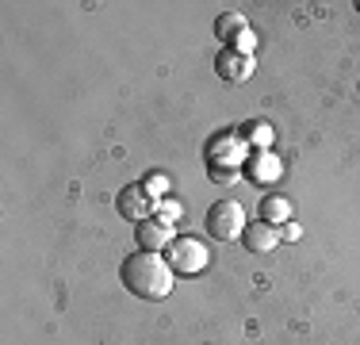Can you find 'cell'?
Instances as JSON below:
<instances>
[{
    "label": "cell",
    "mask_w": 360,
    "mask_h": 345,
    "mask_svg": "<svg viewBox=\"0 0 360 345\" xmlns=\"http://www.w3.org/2000/svg\"><path fill=\"white\" fill-rule=\"evenodd\" d=\"M119 280H123V288L131 291V296L139 299H165L169 291H173L176 284V272L169 269V261L161 253H131L123 265H119Z\"/></svg>",
    "instance_id": "1"
},
{
    "label": "cell",
    "mask_w": 360,
    "mask_h": 345,
    "mask_svg": "<svg viewBox=\"0 0 360 345\" xmlns=\"http://www.w3.org/2000/svg\"><path fill=\"white\" fill-rule=\"evenodd\" d=\"M215 69H219L222 81L242 84V81H250V77H253V54H238L234 46H226V50H219Z\"/></svg>",
    "instance_id": "6"
},
{
    "label": "cell",
    "mask_w": 360,
    "mask_h": 345,
    "mask_svg": "<svg viewBox=\"0 0 360 345\" xmlns=\"http://www.w3.org/2000/svg\"><path fill=\"white\" fill-rule=\"evenodd\" d=\"M142 184H146V192H150V196H158V200H161V196L169 192V180L161 177V172H150V177H146Z\"/></svg>",
    "instance_id": "10"
},
{
    "label": "cell",
    "mask_w": 360,
    "mask_h": 345,
    "mask_svg": "<svg viewBox=\"0 0 360 345\" xmlns=\"http://www.w3.org/2000/svg\"><path fill=\"white\" fill-rule=\"evenodd\" d=\"M299 234H303V230H299V227H295V222H288V227H284V230H280V238H288V242H295Z\"/></svg>",
    "instance_id": "14"
},
{
    "label": "cell",
    "mask_w": 360,
    "mask_h": 345,
    "mask_svg": "<svg viewBox=\"0 0 360 345\" xmlns=\"http://www.w3.org/2000/svg\"><path fill=\"white\" fill-rule=\"evenodd\" d=\"M250 131H253V138H257V142H264V138L272 142V127H264V123H253Z\"/></svg>",
    "instance_id": "13"
},
{
    "label": "cell",
    "mask_w": 360,
    "mask_h": 345,
    "mask_svg": "<svg viewBox=\"0 0 360 345\" xmlns=\"http://www.w3.org/2000/svg\"><path fill=\"white\" fill-rule=\"evenodd\" d=\"M134 238H139V249H146V253H161V249L173 246V227H169L165 219H146L134 227Z\"/></svg>",
    "instance_id": "5"
},
{
    "label": "cell",
    "mask_w": 360,
    "mask_h": 345,
    "mask_svg": "<svg viewBox=\"0 0 360 345\" xmlns=\"http://www.w3.org/2000/svg\"><path fill=\"white\" fill-rule=\"evenodd\" d=\"M230 46H234L238 50V54H253V46H257V34L250 31V27H245L242 34H238V39L234 42H230Z\"/></svg>",
    "instance_id": "11"
},
{
    "label": "cell",
    "mask_w": 360,
    "mask_h": 345,
    "mask_svg": "<svg viewBox=\"0 0 360 345\" xmlns=\"http://www.w3.org/2000/svg\"><path fill=\"white\" fill-rule=\"evenodd\" d=\"M211 177H215L219 184H230V180L238 177V169H222V165H215V172H211Z\"/></svg>",
    "instance_id": "12"
},
{
    "label": "cell",
    "mask_w": 360,
    "mask_h": 345,
    "mask_svg": "<svg viewBox=\"0 0 360 345\" xmlns=\"http://www.w3.org/2000/svg\"><path fill=\"white\" fill-rule=\"evenodd\" d=\"M242 31H245V15H238V12H222L219 20H215V39H222L226 46H230V42H234Z\"/></svg>",
    "instance_id": "9"
},
{
    "label": "cell",
    "mask_w": 360,
    "mask_h": 345,
    "mask_svg": "<svg viewBox=\"0 0 360 345\" xmlns=\"http://www.w3.org/2000/svg\"><path fill=\"white\" fill-rule=\"evenodd\" d=\"M153 203H158V196L146 192V184H127L123 192L115 196L119 215H123V219H131V222H146V219H150Z\"/></svg>",
    "instance_id": "4"
},
{
    "label": "cell",
    "mask_w": 360,
    "mask_h": 345,
    "mask_svg": "<svg viewBox=\"0 0 360 345\" xmlns=\"http://www.w3.org/2000/svg\"><path fill=\"white\" fill-rule=\"evenodd\" d=\"M257 211H261V219H264V222H272V227H280V222H288V215H291V203L284 200V196H264Z\"/></svg>",
    "instance_id": "8"
},
{
    "label": "cell",
    "mask_w": 360,
    "mask_h": 345,
    "mask_svg": "<svg viewBox=\"0 0 360 345\" xmlns=\"http://www.w3.org/2000/svg\"><path fill=\"white\" fill-rule=\"evenodd\" d=\"M276 242H280V230L272 227V222H264V219L245 222V230H242V246L250 249V253H272V249H276Z\"/></svg>",
    "instance_id": "7"
},
{
    "label": "cell",
    "mask_w": 360,
    "mask_h": 345,
    "mask_svg": "<svg viewBox=\"0 0 360 345\" xmlns=\"http://www.w3.org/2000/svg\"><path fill=\"white\" fill-rule=\"evenodd\" d=\"M356 12H360V0H356Z\"/></svg>",
    "instance_id": "15"
},
{
    "label": "cell",
    "mask_w": 360,
    "mask_h": 345,
    "mask_svg": "<svg viewBox=\"0 0 360 345\" xmlns=\"http://www.w3.org/2000/svg\"><path fill=\"white\" fill-rule=\"evenodd\" d=\"M242 230H245V211H242V203L219 200V203L207 207V234H211V238L234 242V238H242Z\"/></svg>",
    "instance_id": "2"
},
{
    "label": "cell",
    "mask_w": 360,
    "mask_h": 345,
    "mask_svg": "<svg viewBox=\"0 0 360 345\" xmlns=\"http://www.w3.org/2000/svg\"><path fill=\"white\" fill-rule=\"evenodd\" d=\"M207 261L211 253L200 238H173V246H169V269L176 276H200L207 269Z\"/></svg>",
    "instance_id": "3"
}]
</instances>
